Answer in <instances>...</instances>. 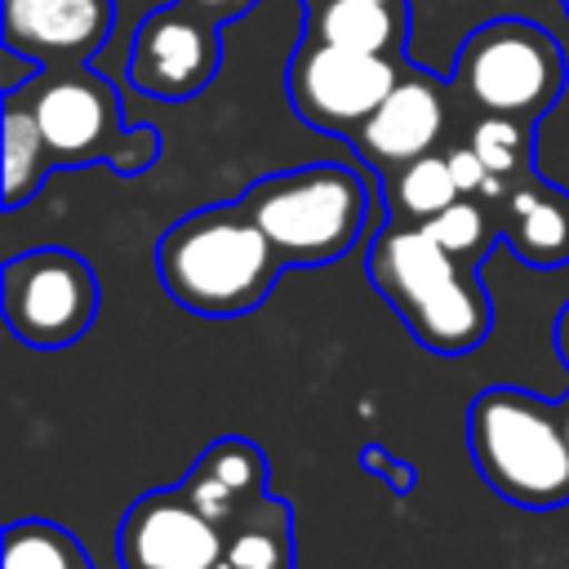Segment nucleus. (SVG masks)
<instances>
[{"label":"nucleus","mask_w":569,"mask_h":569,"mask_svg":"<svg viewBox=\"0 0 569 569\" xmlns=\"http://www.w3.org/2000/svg\"><path fill=\"white\" fill-rule=\"evenodd\" d=\"M476 271L413 222H387L369 244L373 289L436 356H467L489 338L493 302Z\"/></svg>","instance_id":"f257e3e1"},{"label":"nucleus","mask_w":569,"mask_h":569,"mask_svg":"<svg viewBox=\"0 0 569 569\" xmlns=\"http://www.w3.org/2000/svg\"><path fill=\"white\" fill-rule=\"evenodd\" d=\"M156 271L164 293L187 311L240 316L271 293L284 258L253 213L231 200L178 218L156 244Z\"/></svg>","instance_id":"f03ea898"},{"label":"nucleus","mask_w":569,"mask_h":569,"mask_svg":"<svg viewBox=\"0 0 569 569\" xmlns=\"http://www.w3.org/2000/svg\"><path fill=\"white\" fill-rule=\"evenodd\" d=\"M467 449L485 485L516 507L569 502V436L565 413L533 391L489 387L467 409Z\"/></svg>","instance_id":"7ed1b4c3"},{"label":"nucleus","mask_w":569,"mask_h":569,"mask_svg":"<svg viewBox=\"0 0 569 569\" xmlns=\"http://www.w3.org/2000/svg\"><path fill=\"white\" fill-rule=\"evenodd\" d=\"M9 93H18L36 116L58 169L111 164L116 173L133 178L160 156V133L151 124H124L116 84L93 71V62L31 71V80Z\"/></svg>","instance_id":"20e7f679"},{"label":"nucleus","mask_w":569,"mask_h":569,"mask_svg":"<svg viewBox=\"0 0 569 569\" xmlns=\"http://www.w3.org/2000/svg\"><path fill=\"white\" fill-rule=\"evenodd\" d=\"M240 204L280 249L284 267H325L365 231L369 187L347 164H302L258 178Z\"/></svg>","instance_id":"39448f33"},{"label":"nucleus","mask_w":569,"mask_h":569,"mask_svg":"<svg viewBox=\"0 0 569 569\" xmlns=\"http://www.w3.org/2000/svg\"><path fill=\"white\" fill-rule=\"evenodd\" d=\"M449 89L476 116H516L538 124L565 89L560 40L529 18L480 22L453 58Z\"/></svg>","instance_id":"423d86ee"},{"label":"nucleus","mask_w":569,"mask_h":569,"mask_svg":"<svg viewBox=\"0 0 569 569\" xmlns=\"http://www.w3.org/2000/svg\"><path fill=\"white\" fill-rule=\"evenodd\" d=\"M4 320L18 342L58 351L89 333L98 316V276L93 267L58 244L18 253L4 262Z\"/></svg>","instance_id":"0eeeda50"},{"label":"nucleus","mask_w":569,"mask_h":569,"mask_svg":"<svg viewBox=\"0 0 569 569\" xmlns=\"http://www.w3.org/2000/svg\"><path fill=\"white\" fill-rule=\"evenodd\" d=\"M400 71L405 62L391 53H365V49H342V44L302 36L289 58L284 89L302 124L351 138L373 116V107L391 93Z\"/></svg>","instance_id":"6e6552de"},{"label":"nucleus","mask_w":569,"mask_h":569,"mask_svg":"<svg viewBox=\"0 0 569 569\" xmlns=\"http://www.w3.org/2000/svg\"><path fill=\"white\" fill-rule=\"evenodd\" d=\"M222 67V22L187 0L151 9L129 40V84L156 102L196 98Z\"/></svg>","instance_id":"1a4fd4ad"},{"label":"nucleus","mask_w":569,"mask_h":569,"mask_svg":"<svg viewBox=\"0 0 569 569\" xmlns=\"http://www.w3.org/2000/svg\"><path fill=\"white\" fill-rule=\"evenodd\" d=\"M222 551V529L182 485L142 493L120 520V569H209Z\"/></svg>","instance_id":"9d476101"},{"label":"nucleus","mask_w":569,"mask_h":569,"mask_svg":"<svg viewBox=\"0 0 569 569\" xmlns=\"http://www.w3.org/2000/svg\"><path fill=\"white\" fill-rule=\"evenodd\" d=\"M449 98H453L449 80L427 76V71H400L391 93L373 107V116L347 142L382 178L427 151H440L445 129H449Z\"/></svg>","instance_id":"9b49d317"},{"label":"nucleus","mask_w":569,"mask_h":569,"mask_svg":"<svg viewBox=\"0 0 569 569\" xmlns=\"http://www.w3.org/2000/svg\"><path fill=\"white\" fill-rule=\"evenodd\" d=\"M116 27V0H4V49L31 67H89Z\"/></svg>","instance_id":"f8f14e48"},{"label":"nucleus","mask_w":569,"mask_h":569,"mask_svg":"<svg viewBox=\"0 0 569 569\" xmlns=\"http://www.w3.org/2000/svg\"><path fill=\"white\" fill-rule=\"evenodd\" d=\"M182 489L191 493V502L227 533L244 511H253L267 493V458L258 445L240 440V436H227V440H213L196 467L187 471Z\"/></svg>","instance_id":"ddd939ff"},{"label":"nucleus","mask_w":569,"mask_h":569,"mask_svg":"<svg viewBox=\"0 0 569 569\" xmlns=\"http://www.w3.org/2000/svg\"><path fill=\"white\" fill-rule=\"evenodd\" d=\"M489 209L498 218L507 249L520 262H529V267H565L569 262V191L529 173Z\"/></svg>","instance_id":"4468645a"},{"label":"nucleus","mask_w":569,"mask_h":569,"mask_svg":"<svg viewBox=\"0 0 569 569\" xmlns=\"http://www.w3.org/2000/svg\"><path fill=\"white\" fill-rule=\"evenodd\" d=\"M302 36L325 44L365 49V53H405L409 40V4L396 0H311Z\"/></svg>","instance_id":"2eb2a0df"},{"label":"nucleus","mask_w":569,"mask_h":569,"mask_svg":"<svg viewBox=\"0 0 569 569\" xmlns=\"http://www.w3.org/2000/svg\"><path fill=\"white\" fill-rule=\"evenodd\" d=\"M467 142L476 147V156L485 160V187L480 200L493 204L502 200L520 178L538 173L533 169V124L516 120V116H476L467 129Z\"/></svg>","instance_id":"dca6fc26"},{"label":"nucleus","mask_w":569,"mask_h":569,"mask_svg":"<svg viewBox=\"0 0 569 569\" xmlns=\"http://www.w3.org/2000/svg\"><path fill=\"white\" fill-rule=\"evenodd\" d=\"M458 182H453V169H449V156L445 151H427L391 173H382V200H387V213L391 222H431L440 209H449L458 200Z\"/></svg>","instance_id":"f3484780"},{"label":"nucleus","mask_w":569,"mask_h":569,"mask_svg":"<svg viewBox=\"0 0 569 569\" xmlns=\"http://www.w3.org/2000/svg\"><path fill=\"white\" fill-rule=\"evenodd\" d=\"M0 138H4V209H18L22 200H31L49 169L53 156H49V142L36 124V116L27 111V102L18 93H4V124H0Z\"/></svg>","instance_id":"a211bd4d"},{"label":"nucleus","mask_w":569,"mask_h":569,"mask_svg":"<svg viewBox=\"0 0 569 569\" xmlns=\"http://www.w3.org/2000/svg\"><path fill=\"white\" fill-rule=\"evenodd\" d=\"M222 538L236 569H293V511L280 498H262Z\"/></svg>","instance_id":"6ab92c4d"},{"label":"nucleus","mask_w":569,"mask_h":569,"mask_svg":"<svg viewBox=\"0 0 569 569\" xmlns=\"http://www.w3.org/2000/svg\"><path fill=\"white\" fill-rule=\"evenodd\" d=\"M4 569H89V560L62 525L18 520L4 529Z\"/></svg>","instance_id":"aec40b11"},{"label":"nucleus","mask_w":569,"mask_h":569,"mask_svg":"<svg viewBox=\"0 0 569 569\" xmlns=\"http://www.w3.org/2000/svg\"><path fill=\"white\" fill-rule=\"evenodd\" d=\"M458 262H467V267H480L485 262V253L493 249V240L502 236L498 231V218H493V209L480 200V196H458L449 209H440L431 222H422Z\"/></svg>","instance_id":"412c9836"},{"label":"nucleus","mask_w":569,"mask_h":569,"mask_svg":"<svg viewBox=\"0 0 569 569\" xmlns=\"http://www.w3.org/2000/svg\"><path fill=\"white\" fill-rule=\"evenodd\" d=\"M445 156H449V169H453V182H458V191L462 196H480V187H485V160L476 156V147L462 138V142H453V147H445Z\"/></svg>","instance_id":"4be33fe9"},{"label":"nucleus","mask_w":569,"mask_h":569,"mask_svg":"<svg viewBox=\"0 0 569 569\" xmlns=\"http://www.w3.org/2000/svg\"><path fill=\"white\" fill-rule=\"evenodd\" d=\"M365 467H369V471H378V476H387L400 493H405V489H413V471H409V467H400L396 458H387L378 445H369V449H365Z\"/></svg>","instance_id":"5701e85b"},{"label":"nucleus","mask_w":569,"mask_h":569,"mask_svg":"<svg viewBox=\"0 0 569 569\" xmlns=\"http://www.w3.org/2000/svg\"><path fill=\"white\" fill-rule=\"evenodd\" d=\"M187 4H196L200 13H209L213 22H222V27H227V22H236L240 13H249L258 0H187Z\"/></svg>","instance_id":"b1692460"},{"label":"nucleus","mask_w":569,"mask_h":569,"mask_svg":"<svg viewBox=\"0 0 569 569\" xmlns=\"http://www.w3.org/2000/svg\"><path fill=\"white\" fill-rule=\"evenodd\" d=\"M556 351H560V360L569 365V302H565L560 316H556Z\"/></svg>","instance_id":"393cba45"},{"label":"nucleus","mask_w":569,"mask_h":569,"mask_svg":"<svg viewBox=\"0 0 569 569\" xmlns=\"http://www.w3.org/2000/svg\"><path fill=\"white\" fill-rule=\"evenodd\" d=\"M209 569H236V565H231V560H227V551H222V560H213Z\"/></svg>","instance_id":"a878e982"},{"label":"nucleus","mask_w":569,"mask_h":569,"mask_svg":"<svg viewBox=\"0 0 569 569\" xmlns=\"http://www.w3.org/2000/svg\"><path fill=\"white\" fill-rule=\"evenodd\" d=\"M560 413H565V436H569V400L560 405Z\"/></svg>","instance_id":"bb28decb"},{"label":"nucleus","mask_w":569,"mask_h":569,"mask_svg":"<svg viewBox=\"0 0 569 569\" xmlns=\"http://www.w3.org/2000/svg\"><path fill=\"white\" fill-rule=\"evenodd\" d=\"M302 4H311V0H302ZM396 4H409V0H396Z\"/></svg>","instance_id":"cd10ccee"},{"label":"nucleus","mask_w":569,"mask_h":569,"mask_svg":"<svg viewBox=\"0 0 569 569\" xmlns=\"http://www.w3.org/2000/svg\"><path fill=\"white\" fill-rule=\"evenodd\" d=\"M560 9H565V13H569V0H560Z\"/></svg>","instance_id":"c85d7f7f"}]
</instances>
